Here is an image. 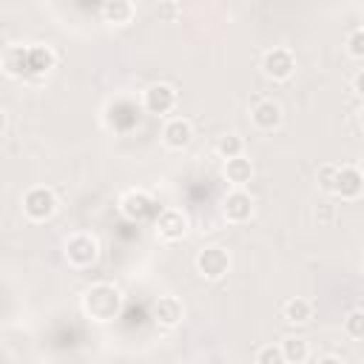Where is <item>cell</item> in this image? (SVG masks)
<instances>
[{
    "instance_id": "cell-7",
    "label": "cell",
    "mask_w": 364,
    "mask_h": 364,
    "mask_svg": "<svg viewBox=\"0 0 364 364\" xmlns=\"http://www.w3.org/2000/svg\"><path fill=\"white\" fill-rule=\"evenodd\" d=\"M364 191V176L355 165H338L336 171V182H333V196L344 199V202H353L358 199Z\"/></svg>"
},
{
    "instance_id": "cell-8",
    "label": "cell",
    "mask_w": 364,
    "mask_h": 364,
    "mask_svg": "<svg viewBox=\"0 0 364 364\" xmlns=\"http://www.w3.org/2000/svg\"><path fill=\"white\" fill-rule=\"evenodd\" d=\"M119 210H122V216L131 219V222H145V219H151V216L156 213V202H154V196L145 193V191H128V193L119 199Z\"/></svg>"
},
{
    "instance_id": "cell-5",
    "label": "cell",
    "mask_w": 364,
    "mask_h": 364,
    "mask_svg": "<svg viewBox=\"0 0 364 364\" xmlns=\"http://www.w3.org/2000/svg\"><path fill=\"white\" fill-rule=\"evenodd\" d=\"M196 270H199L208 282H219V279L230 270V256H228V250L219 247V245L202 247L199 256H196Z\"/></svg>"
},
{
    "instance_id": "cell-25",
    "label": "cell",
    "mask_w": 364,
    "mask_h": 364,
    "mask_svg": "<svg viewBox=\"0 0 364 364\" xmlns=\"http://www.w3.org/2000/svg\"><path fill=\"white\" fill-rule=\"evenodd\" d=\"M154 11H156V17H162V20L171 23V20H176V14L182 11V6H179V3H159Z\"/></svg>"
},
{
    "instance_id": "cell-9",
    "label": "cell",
    "mask_w": 364,
    "mask_h": 364,
    "mask_svg": "<svg viewBox=\"0 0 364 364\" xmlns=\"http://www.w3.org/2000/svg\"><path fill=\"white\" fill-rule=\"evenodd\" d=\"M156 236L165 239V242H179L185 233H188V216L176 208H168V210H159L156 213Z\"/></svg>"
},
{
    "instance_id": "cell-14",
    "label": "cell",
    "mask_w": 364,
    "mask_h": 364,
    "mask_svg": "<svg viewBox=\"0 0 364 364\" xmlns=\"http://www.w3.org/2000/svg\"><path fill=\"white\" fill-rule=\"evenodd\" d=\"M100 14L111 26H128L134 20V14H136V6L131 0H105L100 6Z\"/></svg>"
},
{
    "instance_id": "cell-6",
    "label": "cell",
    "mask_w": 364,
    "mask_h": 364,
    "mask_svg": "<svg viewBox=\"0 0 364 364\" xmlns=\"http://www.w3.org/2000/svg\"><path fill=\"white\" fill-rule=\"evenodd\" d=\"M176 100H179V94H176L173 85H168V82H154V85H148L145 94H142V108H145L148 114L162 117V114H171V111L176 108Z\"/></svg>"
},
{
    "instance_id": "cell-1",
    "label": "cell",
    "mask_w": 364,
    "mask_h": 364,
    "mask_svg": "<svg viewBox=\"0 0 364 364\" xmlns=\"http://www.w3.org/2000/svg\"><path fill=\"white\" fill-rule=\"evenodd\" d=\"M122 307V296L114 284L108 282H100V284H91L82 296V310L94 318V321H111Z\"/></svg>"
},
{
    "instance_id": "cell-17",
    "label": "cell",
    "mask_w": 364,
    "mask_h": 364,
    "mask_svg": "<svg viewBox=\"0 0 364 364\" xmlns=\"http://www.w3.org/2000/svg\"><path fill=\"white\" fill-rule=\"evenodd\" d=\"M225 179H228L233 188H245V185L253 179V165H250V159H245V156L228 159V162H225Z\"/></svg>"
},
{
    "instance_id": "cell-15",
    "label": "cell",
    "mask_w": 364,
    "mask_h": 364,
    "mask_svg": "<svg viewBox=\"0 0 364 364\" xmlns=\"http://www.w3.org/2000/svg\"><path fill=\"white\" fill-rule=\"evenodd\" d=\"M57 57L48 46L37 43V46H26V65H28V74H48L54 68Z\"/></svg>"
},
{
    "instance_id": "cell-2",
    "label": "cell",
    "mask_w": 364,
    "mask_h": 364,
    "mask_svg": "<svg viewBox=\"0 0 364 364\" xmlns=\"http://www.w3.org/2000/svg\"><path fill=\"white\" fill-rule=\"evenodd\" d=\"M54 210H57V196H54L51 188L37 185V188H28L23 193V213L31 222H46V219L54 216Z\"/></svg>"
},
{
    "instance_id": "cell-23",
    "label": "cell",
    "mask_w": 364,
    "mask_h": 364,
    "mask_svg": "<svg viewBox=\"0 0 364 364\" xmlns=\"http://www.w3.org/2000/svg\"><path fill=\"white\" fill-rule=\"evenodd\" d=\"M336 171H338V165H336V162H327V165H321V168H318V176H316V182H318V188H321L324 193H333Z\"/></svg>"
},
{
    "instance_id": "cell-11",
    "label": "cell",
    "mask_w": 364,
    "mask_h": 364,
    "mask_svg": "<svg viewBox=\"0 0 364 364\" xmlns=\"http://www.w3.org/2000/svg\"><path fill=\"white\" fill-rule=\"evenodd\" d=\"M191 139H193V128H191V122H188L185 117H171V119L162 125V142H165L168 148L182 151V148L191 145Z\"/></svg>"
},
{
    "instance_id": "cell-26",
    "label": "cell",
    "mask_w": 364,
    "mask_h": 364,
    "mask_svg": "<svg viewBox=\"0 0 364 364\" xmlns=\"http://www.w3.org/2000/svg\"><path fill=\"white\" fill-rule=\"evenodd\" d=\"M316 219H318V222H330V219H333V210H330L327 202H321V205L316 208Z\"/></svg>"
},
{
    "instance_id": "cell-22",
    "label": "cell",
    "mask_w": 364,
    "mask_h": 364,
    "mask_svg": "<svg viewBox=\"0 0 364 364\" xmlns=\"http://www.w3.org/2000/svg\"><path fill=\"white\" fill-rule=\"evenodd\" d=\"M347 54H350L353 60H361V57H364V28H361V26H355V28L347 34Z\"/></svg>"
},
{
    "instance_id": "cell-16",
    "label": "cell",
    "mask_w": 364,
    "mask_h": 364,
    "mask_svg": "<svg viewBox=\"0 0 364 364\" xmlns=\"http://www.w3.org/2000/svg\"><path fill=\"white\" fill-rule=\"evenodd\" d=\"M3 71L14 80L28 77V65H26V46H9L3 54Z\"/></svg>"
},
{
    "instance_id": "cell-27",
    "label": "cell",
    "mask_w": 364,
    "mask_h": 364,
    "mask_svg": "<svg viewBox=\"0 0 364 364\" xmlns=\"http://www.w3.org/2000/svg\"><path fill=\"white\" fill-rule=\"evenodd\" d=\"M361 85H364V74L358 71V74L353 77V94H355V97H361V94H364V91H361Z\"/></svg>"
},
{
    "instance_id": "cell-24",
    "label": "cell",
    "mask_w": 364,
    "mask_h": 364,
    "mask_svg": "<svg viewBox=\"0 0 364 364\" xmlns=\"http://www.w3.org/2000/svg\"><path fill=\"white\" fill-rule=\"evenodd\" d=\"M256 364H284V355H282L279 344H264V347H259Z\"/></svg>"
},
{
    "instance_id": "cell-21",
    "label": "cell",
    "mask_w": 364,
    "mask_h": 364,
    "mask_svg": "<svg viewBox=\"0 0 364 364\" xmlns=\"http://www.w3.org/2000/svg\"><path fill=\"white\" fill-rule=\"evenodd\" d=\"M344 333L350 338H364V310H353L347 318H344Z\"/></svg>"
},
{
    "instance_id": "cell-12",
    "label": "cell",
    "mask_w": 364,
    "mask_h": 364,
    "mask_svg": "<svg viewBox=\"0 0 364 364\" xmlns=\"http://www.w3.org/2000/svg\"><path fill=\"white\" fill-rule=\"evenodd\" d=\"M151 316L162 327H176L185 318V304L176 296H159L156 304H154V310H151Z\"/></svg>"
},
{
    "instance_id": "cell-20",
    "label": "cell",
    "mask_w": 364,
    "mask_h": 364,
    "mask_svg": "<svg viewBox=\"0 0 364 364\" xmlns=\"http://www.w3.org/2000/svg\"><path fill=\"white\" fill-rule=\"evenodd\" d=\"M242 151H245V139H242L239 134H225V136H219V142H216V154H219L225 162L242 156Z\"/></svg>"
},
{
    "instance_id": "cell-28",
    "label": "cell",
    "mask_w": 364,
    "mask_h": 364,
    "mask_svg": "<svg viewBox=\"0 0 364 364\" xmlns=\"http://www.w3.org/2000/svg\"><path fill=\"white\" fill-rule=\"evenodd\" d=\"M316 364H341V358H336V355H321V358H316Z\"/></svg>"
},
{
    "instance_id": "cell-13",
    "label": "cell",
    "mask_w": 364,
    "mask_h": 364,
    "mask_svg": "<svg viewBox=\"0 0 364 364\" xmlns=\"http://www.w3.org/2000/svg\"><path fill=\"white\" fill-rule=\"evenodd\" d=\"M250 119H253V125H256L259 131H276V128L282 125V108H279V102H273V100H262V102L253 105Z\"/></svg>"
},
{
    "instance_id": "cell-18",
    "label": "cell",
    "mask_w": 364,
    "mask_h": 364,
    "mask_svg": "<svg viewBox=\"0 0 364 364\" xmlns=\"http://www.w3.org/2000/svg\"><path fill=\"white\" fill-rule=\"evenodd\" d=\"M282 355H284V364H304L310 358V344L307 338L301 336H287L282 344H279Z\"/></svg>"
},
{
    "instance_id": "cell-10",
    "label": "cell",
    "mask_w": 364,
    "mask_h": 364,
    "mask_svg": "<svg viewBox=\"0 0 364 364\" xmlns=\"http://www.w3.org/2000/svg\"><path fill=\"white\" fill-rule=\"evenodd\" d=\"M222 213L228 222H236V225L247 222L253 216V196L245 188H233L222 202Z\"/></svg>"
},
{
    "instance_id": "cell-3",
    "label": "cell",
    "mask_w": 364,
    "mask_h": 364,
    "mask_svg": "<svg viewBox=\"0 0 364 364\" xmlns=\"http://www.w3.org/2000/svg\"><path fill=\"white\" fill-rule=\"evenodd\" d=\"M63 250H65L68 264H74V267H88V264H94L97 256H100V245H97V239L88 236V233H74V236H68L65 245H63Z\"/></svg>"
},
{
    "instance_id": "cell-29",
    "label": "cell",
    "mask_w": 364,
    "mask_h": 364,
    "mask_svg": "<svg viewBox=\"0 0 364 364\" xmlns=\"http://www.w3.org/2000/svg\"><path fill=\"white\" fill-rule=\"evenodd\" d=\"M6 122H9V117H6V111H3V108H0V134H3V131H6Z\"/></svg>"
},
{
    "instance_id": "cell-19",
    "label": "cell",
    "mask_w": 364,
    "mask_h": 364,
    "mask_svg": "<svg viewBox=\"0 0 364 364\" xmlns=\"http://www.w3.org/2000/svg\"><path fill=\"white\" fill-rule=\"evenodd\" d=\"M310 316H313V304L307 299H301V296L287 299L282 304V318L290 321V324H304V321H310Z\"/></svg>"
},
{
    "instance_id": "cell-4",
    "label": "cell",
    "mask_w": 364,
    "mask_h": 364,
    "mask_svg": "<svg viewBox=\"0 0 364 364\" xmlns=\"http://www.w3.org/2000/svg\"><path fill=\"white\" fill-rule=\"evenodd\" d=\"M262 71H264V77H270V80H276V82L290 80L293 71H296V57H293V51H290V48H282V46L264 51V57H262Z\"/></svg>"
}]
</instances>
